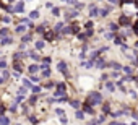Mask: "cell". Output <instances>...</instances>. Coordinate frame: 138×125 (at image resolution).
Segmentation results:
<instances>
[{"instance_id": "3", "label": "cell", "mask_w": 138, "mask_h": 125, "mask_svg": "<svg viewBox=\"0 0 138 125\" xmlns=\"http://www.w3.org/2000/svg\"><path fill=\"white\" fill-rule=\"evenodd\" d=\"M57 67H59V70L62 71V73H67V63H65V62H59Z\"/></svg>"}, {"instance_id": "25", "label": "cell", "mask_w": 138, "mask_h": 125, "mask_svg": "<svg viewBox=\"0 0 138 125\" xmlns=\"http://www.w3.org/2000/svg\"><path fill=\"white\" fill-rule=\"evenodd\" d=\"M109 29L110 31H117V25H109Z\"/></svg>"}, {"instance_id": "14", "label": "cell", "mask_w": 138, "mask_h": 125, "mask_svg": "<svg viewBox=\"0 0 138 125\" xmlns=\"http://www.w3.org/2000/svg\"><path fill=\"white\" fill-rule=\"evenodd\" d=\"M31 91H33L34 94H37V93H41V88H39V86H33V88H31Z\"/></svg>"}, {"instance_id": "37", "label": "cell", "mask_w": 138, "mask_h": 125, "mask_svg": "<svg viewBox=\"0 0 138 125\" xmlns=\"http://www.w3.org/2000/svg\"><path fill=\"white\" fill-rule=\"evenodd\" d=\"M2 83H3V78H0V85H2Z\"/></svg>"}, {"instance_id": "10", "label": "cell", "mask_w": 138, "mask_h": 125, "mask_svg": "<svg viewBox=\"0 0 138 125\" xmlns=\"http://www.w3.org/2000/svg\"><path fill=\"white\" fill-rule=\"evenodd\" d=\"M44 37H47V41H54V33H46Z\"/></svg>"}, {"instance_id": "36", "label": "cell", "mask_w": 138, "mask_h": 125, "mask_svg": "<svg viewBox=\"0 0 138 125\" xmlns=\"http://www.w3.org/2000/svg\"><path fill=\"white\" fill-rule=\"evenodd\" d=\"M110 3H117V0H109Z\"/></svg>"}, {"instance_id": "20", "label": "cell", "mask_w": 138, "mask_h": 125, "mask_svg": "<svg viewBox=\"0 0 138 125\" xmlns=\"http://www.w3.org/2000/svg\"><path fill=\"white\" fill-rule=\"evenodd\" d=\"M106 88H107V89H110V91H114V88H115V86H114L112 83H106Z\"/></svg>"}, {"instance_id": "35", "label": "cell", "mask_w": 138, "mask_h": 125, "mask_svg": "<svg viewBox=\"0 0 138 125\" xmlns=\"http://www.w3.org/2000/svg\"><path fill=\"white\" fill-rule=\"evenodd\" d=\"M133 31H135V33H138V23H135V25H133Z\"/></svg>"}, {"instance_id": "41", "label": "cell", "mask_w": 138, "mask_h": 125, "mask_svg": "<svg viewBox=\"0 0 138 125\" xmlns=\"http://www.w3.org/2000/svg\"><path fill=\"white\" fill-rule=\"evenodd\" d=\"M137 3H138V0H137Z\"/></svg>"}, {"instance_id": "19", "label": "cell", "mask_w": 138, "mask_h": 125, "mask_svg": "<svg viewBox=\"0 0 138 125\" xmlns=\"http://www.w3.org/2000/svg\"><path fill=\"white\" fill-rule=\"evenodd\" d=\"M36 47H37V49H42V47H44V42H42V41H37V42H36Z\"/></svg>"}, {"instance_id": "23", "label": "cell", "mask_w": 138, "mask_h": 125, "mask_svg": "<svg viewBox=\"0 0 138 125\" xmlns=\"http://www.w3.org/2000/svg\"><path fill=\"white\" fill-rule=\"evenodd\" d=\"M72 107L78 109V107H80V102H78V101H73V102H72Z\"/></svg>"}, {"instance_id": "8", "label": "cell", "mask_w": 138, "mask_h": 125, "mask_svg": "<svg viewBox=\"0 0 138 125\" xmlns=\"http://www.w3.org/2000/svg\"><path fill=\"white\" fill-rule=\"evenodd\" d=\"M98 13H99V10L96 8V7H91V13H89V15H91V16H98Z\"/></svg>"}, {"instance_id": "17", "label": "cell", "mask_w": 138, "mask_h": 125, "mask_svg": "<svg viewBox=\"0 0 138 125\" xmlns=\"http://www.w3.org/2000/svg\"><path fill=\"white\" fill-rule=\"evenodd\" d=\"M62 28H64V23H57V25H55V31H60Z\"/></svg>"}, {"instance_id": "39", "label": "cell", "mask_w": 138, "mask_h": 125, "mask_svg": "<svg viewBox=\"0 0 138 125\" xmlns=\"http://www.w3.org/2000/svg\"><path fill=\"white\" fill-rule=\"evenodd\" d=\"M137 47H138V42H137Z\"/></svg>"}, {"instance_id": "6", "label": "cell", "mask_w": 138, "mask_h": 125, "mask_svg": "<svg viewBox=\"0 0 138 125\" xmlns=\"http://www.w3.org/2000/svg\"><path fill=\"white\" fill-rule=\"evenodd\" d=\"M23 10H25V3H23V2H20L18 5L15 7V11H16V13H21Z\"/></svg>"}, {"instance_id": "2", "label": "cell", "mask_w": 138, "mask_h": 125, "mask_svg": "<svg viewBox=\"0 0 138 125\" xmlns=\"http://www.w3.org/2000/svg\"><path fill=\"white\" fill-rule=\"evenodd\" d=\"M65 94V85L64 83H60L59 86H57V91H55V96H64Z\"/></svg>"}, {"instance_id": "29", "label": "cell", "mask_w": 138, "mask_h": 125, "mask_svg": "<svg viewBox=\"0 0 138 125\" xmlns=\"http://www.w3.org/2000/svg\"><path fill=\"white\" fill-rule=\"evenodd\" d=\"M7 33H8V29H7V28H3V29H0V34L3 36V34H7Z\"/></svg>"}, {"instance_id": "1", "label": "cell", "mask_w": 138, "mask_h": 125, "mask_svg": "<svg viewBox=\"0 0 138 125\" xmlns=\"http://www.w3.org/2000/svg\"><path fill=\"white\" fill-rule=\"evenodd\" d=\"M101 94L99 93H91L89 96H88V101L86 102H89V104H99L101 102Z\"/></svg>"}, {"instance_id": "5", "label": "cell", "mask_w": 138, "mask_h": 125, "mask_svg": "<svg viewBox=\"0 0 138 125\" xmlns=\"http://www.w3.org/2000/svg\"><path fill=\"white\" fill-rule=\"evenodd\" d=\"M120 25H130V18L128 16H123V15H122V16H120Z\"/></svg>"}, {"instance_id": "18", "label": "cell", "mask_w": 138, "mask_h": 125, "mask_svg": "<svg viewBox=\"0 0 138 125\" xmlns=\"http://www.w3.org/2000/svg\"><path fill=\"white\" fill-rule=\"evenodd\" d=\"M52 15L59 16V15H60V10H59V8H52Z\"/></svg>"}, {"instance_id": "33", "label": "cell", "mask_w": 138, "mask_h": 125, "mask_svg": "<svg viewBox=\"0 0 138 125\" xmlns=\"http://www.w3.org/2000/svg\"><path fill=\"white\" fill-rule=\"evenodd\" d=\"M72 31H73V33H78V31H80V28H78V26H76V25H75V26H73V29H72Z\"/></svg>"}, {"instance_id": "40", "label": "cell", "mask_w": 138, "mask_h": 125, "mask_svg": "<svg viewBox=\"0 0 138 125\" xmlns=\"http://www.w3.org/2000/svg\"><path fill=\"white\" fill-rule=\"evenodd\" d=\"M65 2H68V0H65Z\"/></svg>"}, {"instance_id": "27", "label": "cell", "mask_w": 138, "mask_h": 125, "mask_svg": "<svg viewBox=\"0 0 138 125\" xmlns=\"http://www.w3.org/2000/svg\"><path fill=\"white\" fill-rule=\"evenodd\" d=\"M55 112H57V115H65V112H64V110H62V109H57Z\"/></svg>"}, {"instance_id": "16", "label": "cell", "mask_w": 138, "mask_h": 125, "mask_svg": "<svg viewBox=\"0 0 138 125\" xmlns=\"http://www.w3.org/2000/svg\"><path fill=\"white\" fill-rule=\"evenodd\" d=\"M8 117H0V124H8Z\"/></svg>"}, {"instance_id": "7", "label": "cell", "mask_w": 138, "mask_h": 125, "mask_svg": "<svg viewBox=\"0 0 138 125\" xmlns=\"http://www.w3.org/2000/svg\"><path fill=\"white\" fill-rule=\"evenodd\" d=\"M37 16H39V11H36V10H34V11H31V13H29V18H31V20H36Z\"/></svg>"}, {"instance_id": "30", "label": "cell", "mask_w": 138, "mask_h": 125, "mask_svg": "<svg viewBox=\"0 0 138 125\" xmlns=\"http://www.w3.org/2000/svg\"><path fill=\"white\" fill-rule=\"evenodd\" d=\"M76 117H78V119H83L84 115H83V112H80V110H78V112H76Z\"/></svg>"}, {"instance_id": "21", "label": "cell", "mask_w": 138, "mask_h": 125, "mask_svg": "<svg viewBox=\"0 0 138 125\" xmlns=\"http://www.w3.org/2000/svg\"><path fill=\"white\" fill-rule=\"evenodd\" d=\"M16 33H25V26H21V25L16 26Z\"/></svg>"}, {"instance_id": "12", "label": "cell", "mask_w": 138, "mask_h": 125, "mask_svg": "<svg viewBox=\"0 0 138 125\" xmlns=\"http://www.w3.org/2000/svg\"><path fill=\"white\" fill-rule=\"evenodd\" d=\"M109 67H112V68H115V70H120V65H119V63H115V62L109 63Z\"/></svg>"}, {"instance_id": "13", "label": "cell", "mask_w": 138, "mask_h": 125, "mask_svg": "<svg viewBox=\"0 0 138 125\" xmlns=\"http://www.w3.org/2000/svg\"><path fill=\"white\" fill-rule=\"evenodd\" d=\"M96 67H98V68H104L106 65H104V62H102V60H98V62H96Z\"/></svg>"}, {"instance_id": "26", "label": "cell", "mask_w": 138, "mask_h": 125, "mask_svg": "<svg viewBox=\"0 0 138 125\" xmlns=\"http://www.w3.org/2000/svg\"><path fill=\"white\" fill-rule=\"evenodd\" d=\"M78 37H80V41H86L88 36H86V34H78Z\"/></svg>"}, {"instance_id": "9", "label": "cell", "mask_w": 138, "mask_h": 125, "mask_svg": "<svg viewBox=\"0 0 138 125\" xmlns=\"http://www.w3.org/2000/svg\"><path fill=\"white\" fill-rule=\"evenodd\" d=\"M37 70H39V67H37V65H31V67H29V73H36Z\"/></svg>"}, {"instance_id": "32", "label": "cell", "mask_w": 138, "mask_h": 125, "mask_svg": "<svg viewBox=\"0 0 138 125\" xmlns=\"http://www.w3.org/2000/svg\"><path fill=\"white\" fill-rule=\"evenodd\" d=\"M21 41H23V42H28V41H29V36H23V39H21Z\"/></svg>"}, {"instance_id": "22", "label": "cell", "mask_w": 138, "mask_h": 125, "mask_svg": "<svg viewBox=\"0 0 138 125\" xmlns=\"http://www.w3.org/2000/svg\"><path fill=\"white\" fill-rule=\"evenodd\" d=\"M15 70H18L20 73H21V63H18V62L15 63Z\"/></svg>"}, {"instance_id": "15", "label": "cell", "mask_w": 138, "mask_h": 125, "mask_svg": "<svg viewBox=\"0 0 138 125\" xmlns=\"http://www.w3.org/2000/svg\"><path fill=\"white\" fill-rule=\"evenodd\" d=\"M81 65L84 67V68H91V67H93V63H91V62H83Z\"/></svg>"}, {"instance_id": "34", "label": "cell", "mask_w": 138, "mask_h": 125, "mask_svg": "<svg viewBox=\"0 0 138 125\" xmlns=\"http://www.w3.org/2000/svg\"><path fill=\"white\" fill-rule=\"evenodd\" d=\"M31 80L34 81V83H37V81H39V76H31Z\"/></svg>"}, {"instance_id": "38", "label": "cell", "mask_w": 138, "mask_h": 125, "mask_svg": "<svg viewBox=\"0 0 138 125\" xmlns=\"http://www.w3.org/2000/svg\"><path fill=\"white\" fill-rule=\"evenodd\" d=\"M8 2H13V0H8Z\"/></svg>"}, {"instance_id": "31", "label": "cell", "mask_w": 138, "mask_h": 125, "mask_svg": "<svg viewBox=\"0 0 138 125\" xmlns=\"http://www.w3.org/2000/svg\"><path fill=\"white\" fill-rule=\"evenodd\" d=\"M5 67H7V63L3 62V60H0V68H5Z\"/></svg>"}, {"instance_id": "28", "label": "cell", "mask_w": 138, "mask_h": 125, "mask_svg": "<svg viewBox=\"0 0 138 125\" xmlns=\"http://www.w3.org/2000/svg\"><path fill=\"white\" fill-rule=\"evenodd\" d=\"M49 78V76H50V70H44V78Z\"/></svg>"}, {"instance_id": "24", "label": "cell", "mask_w": 138, "mask_h": 125, "mask_svg": "<svg viewBox=\"0 0 138 125\" xmlns=\"http://www.w3.org/2000/svg\"><path fill=\"white\" fill-rule=\"evenodd\" d=\"M84 28H86V29H91V28H93V23H91V21H88V23L84 25Z\"/></svg>"}, {"instance_id": "4", "label": "cell", "mask_w": 138, "mask_h": 125, "mask_svg": "<svg viewBox=\"0 0 138 125\" xmlns=\"http://www.w3.org/2000/svg\"><path fill=\"white\" fill-rule=\"evenodd\" d=\"M83 110H84V112H88V114H93V107L89 106V102L83 104Z\"/></svg>"}, {"instance_id": "11", "label": "cell", "mask_w": 138, "mask_h": 125, "mask_svg": "<svg viewBox=\"0 0 138 125\" xmlns=\"http://www.w3.org/2000/svg\"><path fill=\"white\" fill-rule=\"evenodd\" d=\"M11 42H13V41H11L10 37H3V39H2V44H11Z\"/></svg>"}]
</instances>
